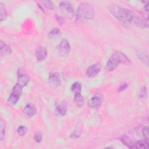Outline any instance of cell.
<instances>
[{"label": "cell", "instance_id": "obj_9", "mask_svg": "<svg viewBox=\"0 0 149 149\" xmlns=\"http://www.w3.org/2000/svg\"><path fill=\"white\" fill-rule=\"evenodd\" d=\"M48 83L52 87H56L61 83L59 75L58 73L51 72L49 74Z\"/></svg>", "mask_w": 149, "mask_h": 149}, {"label": "cell", "instance_id": "obj_15", "mask_svg": "<svg viewBox=\"0 0 149 149\" xmlns=\"http://www.w3.org/2000/svg\"><path fill=\"white\" fill-rule=\"evenodd\" d=\"M55 111L56 113L60 116H63L67 111V105L64 102H61L58 104L55 108Z\"/></svg>", "mask_w": 149, "mask_h": 149}, {"label": "cell", "instance_id": "obj_11", "mask_svg": "<svg viewBox=\"0 0 149 149\" xmlns=\"http://www.w3.org/2000/svg\"><path fill=\"white\" fill-rule=\"evenodd\" d=\"M30 79L28 74L22 72L20 70H19L17 73V83L21 85L23 87H25L30 81Z\"/></svg>", "mask_w": 149, "mask_h": 149}, {"label": "cell", "instance_id": "obj_10", "mask_svg": "<svg viewBox=\"0 0 149 149\" xmlns=\"http://www.w3.org/2000/svg\"><path fill=\"white\" fill-rule=\"evenodd\" d=\"M48 55V51L47 48L44 46H38L35 52V55L37 61H41L44 60Z\"/></svg>", "mask_w": 149, "mask_h": 149}, {"label": "cell", "instance_id": "obj_25", "mask_svg": "<svg viewBox=\"0 0 149 149\" xmlns=\"http://www.w3.org/2000/svg\"><path fill=\"white\" fill-rule=\"evenodd\" d=\"M142 134L145 138L146 140L147 141H148L149 139V135H148V127L147 126H145L142 129Z\"/></svg>", "mask_w": 149, "mask_h": 149}, {"label": "cell", "instance_id": "obj_4", "mask_svg": "<svg viewBox=\"0 0 149 149\" xmlns=\"http://www.w3.org/2000/svg\"><path fill=\"white\" fill-rule=\"evenodd\" d=\"M23 87L16 83L13 88L12 91L7 100V105L10 107L14 106L20 99V97L22 93Z\"/></svg>", "mask_w": 149, "mask_h": 149}, {"label": "cell", "instance_id": "obj_24", "mask_svg": "<svg viewBox=\"0 0 149 149\" xmlns=\"http://www.w3.org/2000/svg\"><path fill=\"white\" fill-rule=\"evenodd\" d=\"M42 3L48 9H49V10H53L54 9V5H53L52 2L50 1H42Z\"/></svg>", "mask_w": 149, "mask_h": 149}, {"label": "cell", "instance_id": "obj_14", "mask_svg": "<svg viewBox=\"0 0 149 149\" xmlns=\"http://www.w3.org/2000/svg\"><path fill=\"white\" fill-rule=\"evenodd\" d=\"M12 49L10 47L6 44L2 40L0 41V54L1 56H5L10 54Z\"/></svg>", "mask_w": 149, "mask_h": 149}, {"label": "cell", "instance_id": "obj_13", "mask_svg": "<svg viewBox=\"0 0 149 149\" xmlns=\"http://www.w3.org/2000/svg\"><path fill=\"white\" fill-rule=\"evenodd\" d=\"M23 113L29 117H33L36 113V108L31 103L27 104L23 109Z\"/></svg>", "mask_w": 149, "mask_h": 149}, {"label": "cell", "instance_id": "obj_3", "mask_svg": "<svg viewBox=\"0 0 149 149\" xmlns=\"http://www.w3.org/2000/svg\"><path fill=\"white\" fill-rule=\"evenodd\" d=\"M130 63V60L125 54L120 51H115L108 59L105 70L106 72H111L116 69L119 64L129 65Z\"/></svg>", "mask_w": 149, "mask_h": 149}, {"label": "cell", "instance_id": "obj_31", "mask_svg": "<svg viewBox=\"0 0 149 149\" xmlns=\"http://www.w3.org/2000/svg\"><path fill=\"white\" fill-rule=\"evenodd\" d=\"M144 8L145 10H146V11H147V12H148V11L149 10V5H148V2H147V3H146V4H145V5H144Z\"/></svg>", "mask_w": 149, "mask_h": 149}, {"label": "cell", "instance_id": "obj_7", "mask_svg": "<svg viewBox=\"0 0 149 149\" xmlns=\"http://www.w3.org/2000/svg\"><path fill=\"white\" fill-rule=\"evenodd\" d=\"M56 51L59 56H67L70 51V46L68 41L65 38L62 39L56 47Z\"/></svg>", "mask_w": 149, "mask_h": 149}, {"label": "cell", "instance_id": "obj_30", "mask_svg": "<svg viewBox=\"0 0 149 149\" xmlns=\"http://www.w3.org/2000/svg\"><path fill=\"white\" fill-rule=\"evenodd\" d=\"M127 87V85L126 83H122L120 86L119 87V88H118V91H122L123 90H125Z\"/></svg>", "mask_w": 149, "mask_h": 149}, {"label": "cell", "instance_id": "obj_1", "mask_svg": "<svg viewBox=\"0 0 149 149\" xmlns=\"http://www.w3.org/2000/svg\"><path fill=\"white\" fill-rule=\"evenodd\" d=\"M109 10L123 27L128 28L130 26L133 18L132 10L119 5H112Z\"/></svg>", "mask_w": 149, "mask_h": 149}, {"label": "cell", "instance_id": "obj_18", "mask_svg": "<svg viewBox=\"0 0 149 149\" xmlns=\"http://www.w3.org/2000/svg\"><path fill=\"white\" fill-rule=\"evenodd\" d=\"M136 148L139 149H148L149 148L148 141L146 140L138 141L136 144Z\"/></svg>", "mask_w": 149, "mask_h": 149}, {"label": "cell", "instance_id": "obj_2", "mask_svg": "<svg viewBox=\"0 0 149 149\" xmlns=\"http://www.w3.org/2000/svg\"><path fill=\"white\" fill-rule=\"evenodd\" d=\"M95 11L93 6L88 3H81L78 6L76 14V21L77 23H84L94 18Z\"/></svg>", "mask_w": 149, "mask_h": 149}, {"label": "cell", "instance_id": "obj_19", "mask_svg": "<svg viewBox=\"0 0 149 149\" xmlns=\"http://www.w3.org/2000/svg\"><path fill=\"white\" fill-rule=\"evenodd\" d=\"M71 90L75 94H80L81 91V86L79 82H74L71 86Z\"/></svg>", "mask_w": 149, "mask_h": 149}, {"label": "cell", "instance_id": "obj_26", "mask_svg": "<svg viewBox=\"0 0 149 149\" xmlns=\"http://www.w3.org/2000/svg\"><path fill=\"white\" fill-rule=\"evenodd\" d=\"M147 95V88L146 87V86H143L141 88V91H140V97L141 98H145L146 97Z\"/></svg>", "mask_w": 149, "mask_h": 149}, {"label": "cell", "instance_id": "obj_21", "mask_svg": "<svg viewBox=\"0 0 149 149\" xmlns=\"http://www.w3.org/2000/svg\"><path fill=\"white\" fill-rule=\"evenodd\" d=\"M0 137H1V141H2L5 134V123L2 118H1L0 120Z\"/></svg>", "mask_w": 149, "mask_h": 149}, {"label": "cell", "instance_id": "obj_29", "mask_svg": "<svg viewBox=\"0 0 149 149\" xmlns=\"http://www.w3.org/2000/svg\"><path fill=\"white\" fill-rule=\"evenodd\" d=\"M34 140L37 142V143H40L42 141V136L41 134V133H37L35 134L34 137Z\"/></svg>", "mask_w": 149, "mask_h": 149}, {"label": "cell", "instance_id": "obj_28", "mask_svg": "<svg viewBox=\"0 0 149 149\" xmlns=\"http://www.w3.org/2000/svg\"><path fill=\"white\" fill-rule=\"evenodd\" d=\"M138 55V56L139 57V58L142 61H143L144 62L145 61H146L147 63V62H148V57H147V55H146L145 54L143 53V52H139Z\"/></svg>", "mask_w": 149, "mask_h": 149}, {"label": "cell", "instance_id": "obj_16", "mask_svg": "<svg viewBox=\"0 0 149 149\" xmlns=\"http://www.w3.org/2000/svg\"><path fill=\"white\" fill-rule=\"evenodd\" d=\"M120 141L123 144L129 148H136L135 143H134V142L128 136L126 135H124L122 137V138L120 139Z\"/></svg>", "mask_w": 149, "mask_h": 149}, {"label": "cell", "instance_id": "obj_23", "mask_svg": "<svg viewBox=\"0 0 149 149\" xmlns=\"http://www.w3.org/2000/svg\"><path fill=\"white\" fill-rule=\"evenodd\" d=\"M27 132V129L24 126H20L17 129V133L20 136H24Z\"/></svg>", "mask_w": 149, "mask_h": 149}, {"label": "cell", "instance_id": "obj_20", "mask_svg": "<svg viewBox=\"0 0 149 149\" xmlns=\"http://www.w3.org/2000/svg\"><path fill=\"white\" fill-rule=\"evenodd\" d=\"M0 13H1L0 21L2 22L3 20H4L6 19L8 14H7L6 8H5L3 3H2V2L0 3Z\"/></svg>", "mask_w": 149, "mask_h": 149}, {"label": "cell", "instance_id": "obj_17", "mask_svg": "<svg viewBox=\"0 0 149 149\" xmlns=\"http://www.w3.org/2000/svg\"><path fill=\"white\" fill-rule=\"evenodd\" d=\"M74 102L75 104L79 107H81L84 104V99L81 94H76L74 96Z\"/></svg>", "mask_w": 149, "mask_h": 149}, {"label": "cell", "instance_id": "obj_32", "mask_svg": "<svg viewBox=\"0 0 149 149\" xmlns=\"http://www.w3.org/2000/svg\"><path fill=\"white\" fill-rule=\"evenodd\" d=\"M80 133H73V134H72V137H74V138H77V137H79L80 136Z\"/></svg>", "mask_w": 149, "mask_h": 149}, {"label": "cell", "instance_id": "obj_6", "mask_svg": "<svg viewBox=\"0 0 149 149\" xmlns=\"http://www.w3.org/2000/svg\"><path fill=\"white\" fill-rule=\"evenodd\" d=\"M133 12V18L132 22H133L134 24L140 28H146L147 29L148 27V20L146 19L144 16L139 12Z\"/></svg>", "mask_w": 149, "mask_h": 149}, {"label": "cell", "instance_id": "obj_5", "mask_svg": "<svg viewBox=\"0 0 149 149\" xmlns=\"http://www.w3.org/2000/svg\"><path fill=\"white\" fill-rule=\"evenodd\" d=\"M59 8L62 13L69 19H72L74 16V11L73 6L69 1H61L59 4Z\"/></svg>", "mask_w": 149, "mask_h": 149}, {"label": "cell", "instance_id": "obj_8", "mask_svg": "<svg viewBox=\"0 0 149 149\" xmlns=\"http://www.w3.org/2000/svg\"><path fill=\"white\" fill-rule=\"evenodd\" d=\"M101 65L100 62H97L89 66L86 70V74L88 77H94L100 72Z\"/></svg>", "mask_w": 149, "mask_h": 149}, {"label": "cell", "instance_id": "obj_22", "mask_svg": "<svg viewBox=\"0 0 149 149\" xmlns=\"http://www.w3.org/2000/svg\"><path fill=\"white\" fill-rule=\"evenodd\" d=\"M61 34V31L58 28H54L52 30H51L48 34V36L49 38H55L56 37H57L58 36H59Z\"/></svg>", "mask_w": 149, "mask_h": 149}, {"label": "cell", "instance_id": "obj_27", "mask_svg": "<svg viewBox=\"0 0 149 149\" xmlns=\"http://www.w3.org/2000/svg\"><path fill=\"white\" fill-rule=\"evenodd\" d=\"M55 17L56 20L58 22V23L60 25H63L65 23V20L63 17H62L58 15H55Z\"/></svg>", "mask_w": 149, "mask_h": 149}, {"label": "cell", "instance_id": "obj_12", "mask_svg": "<svg viewBox=\"0 0 149 149\" xmlns=\"http://www.w3.org/2000/svg\"><path fill=\"white\" fill-rule=\"evenodd\" d=\"M102 98L98 95H95L91 97L87 102V105L90 108L99 107L102 103Z\"/></svg>", "mask_w": 149, "mask_h": 149}]
</instances>
